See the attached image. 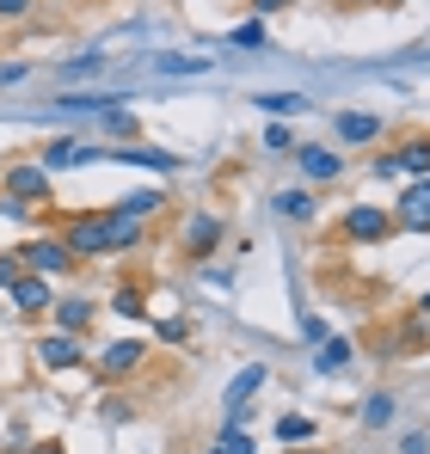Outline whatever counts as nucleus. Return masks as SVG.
Here are the masks:
<instances>
[{"label": "nucleus", "mask_w": 430, "mask_h": 454, "mask_svg": "<svg viewBox=\"0 0 430 454\" xmlns=\"http://www.w3.org/2000/svg\"><path fill=\"white\" fill-rule=\"evenodd\" d=\"M362 424H369V430H381V424H394V399H387V393H375V399L362 405Z\"/></svg>", "instance_id": "4be33fe9"}, {"label": "nucleus", "mask_w": 430, "mask_h": 454, "mask_svg": "<svg viewBox=\"0 0 430 454\" xmlns=\"http://www.w3.org/2000/svg\"><path fill=\"white\" fill-rule=\"evenodd\" d=\"M418 307H425V313H430V295H425V301H418Z\"/></svg>", "instance_id": "72a5a7b5"}, {"label": "nucleus", "mask_w": 430, "mask_h": 454, "mask_svg": "<svg viewBox=\"0 0 430 454\" xmlns=\"http://www.w3.org/2000/svg\"><path fill=\"white\" fill-rule=\"evenodd\" d=\"M394 233V215H381V209H351L345 215V239H387Z\"/></svg>", "instance_id": "0eeeda50"}, {"label": "nucleus", "mask_w": 430, "mask_h": 454, "mask_svg": "<svg viewBox=\"0 0 430 454\" xmlns=\"http://www.w3.org/2000/svg\"><path fill=\"white\" fill-rule=\"evenodd\" d=\"M400 227H425L430 233V178H418L406 197H400V215H394Z\"/></svg>", "instance_id": "6e6552de"}, {"label": "nucleus", "mask_w": 430, "mask_h": 454, "mask_svg": "<svg viewBox=\"0 0 430 454\" xmlns=\"http://www.w3.org/2000/svg\"><path fill=\"white\" fill-rule=\"evenodd\" d=\"M277 6H289V0H252V12H277Z\"/></svg>", "instance_id": "2f4dec72"}, {"label": "nucleus", "mask_w": 430, "mask_h": 454, "mask_svg": "<svg viewBox=\"0 0 430 454\" xmlns=\"http://www.w3.org/2000/svg\"><path fill=\"white\" fill-rule=\"evenodd\" d=\"M117 209H123V215H136V222H147V215L160 209V197H154V191H136V197H130V203H117Z\"/></svg>", "instance_id": "5701e85b"}, {"label": "nucleus", "mask_w": 430, "mask_h": 454, "mask_svg": "<svg viewBox=\"0 0 430 454\" xmlns=\"http://www.w3.org/2000/svg\"><path fill=\"white\" fill-rule=\"evenodd\" d=\"M259 111H271V117H289V111H307V98H301V92H265V98H259Z\"/></svg>", "instance_id": "a211bd4d"}, {"label": "nucleus", "mask_w": 430, "mask_h": 454, "mask_svg": "<svg viewBox=\"0 0 430 454\" xmlns=\"http://www.w3.org/2000/svg\"><path fill=\"white\" fill-rule=\"evenodd\" d=\"M19 258L31 264V277H62V270L74 264V252L62 246V239H31V246H25Z\"/></svg>", "instance_id": "7ed1b4c3"}, {"label": "nucleus", "mask_w": 430, "mask_h": 454, "mask_svg": "<svg viewBox=\"0 0 430 454\" xmlns=\"http://www.w3.org/2000/svg\"><path fill=\"white\" fill-rule=\"evenodd\" d=\"M99 123H105V136H123V142L136 136V111H123V105H111V111H105Z\"/></svg>", "instance_id": "aec40b11"}, {"label": "nucleus", "mask_w": 430, "mask_h": 454, "mask_svg": "<svg viewBox=\"0 0 430 454\" xmlns=\"http://www.w3.org/2000/svg\"><path fill=\"white\" fill-rule=\"evenodd\" d=\"M105 160H117V166H147V172H172L179 160L166 148H136V142H123V148H105Z\"/></svg>", "instance_id": "423d86ee"}, {"label": "nucleus", "mask_w": 430, "mask_h": 454, "mask_svg": "<svg viewBox=\"0 0 430 454\" xmlns=\"http://www.w3.org/2000/svg\"><path fill=\"white\" fill-rule=\"evenodd\" d=\"M227 43H234V50H259V43H265V25H259V19H246V25H234V31H227Z\"/></svg>", "instance_id": "412c9836"}, {"label": "nucleus", "mask_w": 430, "mask_h": 454, "mask_svg": "<svg viewBox=\"0 0 430 454\" xmlns=\"http://www.w3.org/2000/svg\"><path fill=\"white\" fill-rule=\"evenodd\" d=\"M12 80H25V62H0V86H12Z\"/></svg>", "instance_id": "7c9ffc66"}, {"label": "nucleus", "mask_w": 430, "mask_h": 454, "mask_svg": "<svg viewBox=\"0 0 430 454\" xmlns=\"http://www.w3.org/2000/svg\"><path fill=\"white\" fill-rule=\"evenodd\" d=\"M111 307H117L123 319H142V313H147V307H142V289H117V301H111Z\"/></svg>", "instance_id": "393cba45"}, {"label": "nucleus", "mask_w": 430, "mask_h": 454, "mask_svg": "<svg viewBox=\"0 0 430 454\" xmlns=\"http://www.w3.org/2000/svg\"><path fill=\"white\" fill-rule=\"evenodd\" d=\"M154 68H160V74H210L203 56H154Z\"/></svg>", "instance_id": "f3484780"}, {"label": "nucleus", "mask_w": 430, "mask_h": 454, "mask_svg": "<svg viewBox=\"0 0 430 454\" xmlns=\"http://www.w3.org/2000/svg\"><path fill=\"white\" fill-rule=\"evenodd\" d=\"M56 325H62L68 338H74V332H86V325H92V307H86V301H62V307H56Z\"/></svg>", "instance_id": "dca6fc26"}, {"label": "nucleus", "mask_w": 430, "mask_h": 454, "mask_svg": "<svg viewBox=\"0 0 430 454\" xmlns=\"http://www.w3.org/2000/svg\"><path fill=\"white\" fill-rule=\"evenodd\" d=\"M295 160H301V172H307L314 184H320V178L332 184V178L345 172V160H338V153H332V148H295Z\"/></svg>", "instance_id": "1a4fd4ad"}, {"label": "nucleus", "mask_w": 430, "mask_h": 454, "mask_svg": "<svg viewBox=\"0 0 430 454\" xmlns=\"http://www.w3.org/2000/svg\"><path fill=\"white\" fill-rule=\"evenodd\" d=\"M37 454H62V449H56V442H44V449H37Z\"/></svg>", "instance_id": "473e14b6"}, {"label": "nucleus", "mask_w": 430, "mask_h": 454, "mask_svg": "<svg viewBox=\"0 0 430 454\" xmlns=\"http://www.w3.org/2000/svg\"><path fill=\"white\" fill-rule=\"evenodd\" d=\"M210 454H252V442H246V430H221Z\"/></svg>", "instance_id": "b1692460"}, {"label": "nucleus", "mask_w": 430, "mask_h": 454, "mask_svg": "<svg viewBox=\"0 0 430 454\" xmlns=\"http://www.w3.org/2000/svg\"><path fill=\"white\" fill-rule=\"evenodd\" d=\"M142 356H147V344H136V338H123V344H111L105 356H99V375H136L142 369Z\"/></svg>", "instance_id": "39448f33"}, {"label": "nucleus", "mask_w": 430, "mask_h": 454, "mask_svg": "<svg viewBox=\"0 0 430 454\" xmlns=\"http://www.w3.org/2000/svg\"><path fill=\"white\" fill-rule=\"evenodd\" d=\"M37 356H44L50 369H74V363H80V344H74L68 332H56V338H44V344H37Z\"/></svg>", "instance_id": "ddd939ff"}, {"label": "nucleus", "mask_w": 430, "mask_h": 454, "mask_svg": "<svg viewBox=\"0 0 430 454\" xmlns=\"http://www.w3.org/2000/svg\"><path fill=\"white\" fill-rule=\"evenodd\" d=\"M338 136L345 142H375L381 136V117L375 111H338Z\"/></svg>", "instance_id": "9d476101"}, {"label": "nucleus", "mask_w": 430, "mask_h": 454, "mask_svg": "<svg viewBox=\"0 0 430 454\" xmlns=\"http://www.w3.org/2000/svg\"><path fill=\"white\" fill-rule=\"evenodd\" d=\"M12 301H19V313H44V307H56L44 277H19V283H12Z\"/></svg>", "instance_id": "9b49d317"}, {"label": "nucleus", "mask_w": 430, "mask_h": 454, "mask_svg": "<svg viewBox=\"0 0 430 454\" xmlns=\"http://www.w3.org/2000/svg\"><path fill=\"white\" fill-rule=\"evenodd\" d=\"M136 239H142V222H136V215H123V209H105V215H80V222H68V233H62V246H68L74 258L123 252V246H136Z\"/></svg>", "instance_id": "f257e3e1"}, {"label": "nucleus", "mask_w": 430, "mask_h": 454, "mask_svg": "<svg viewBox=\"0 0 430 454\" xmlns=\"http://www.w3.org/2000/svg\"><path fill=\"white\" fill-rule=\"evenodd\" d=\"M215 239H221V222H215V215H197L191 233H185V252H191V258H210Z\"/></svg>", "instance_id": "f8f14e48"}, {"label": "nucleus", "mask_w": 430, "mask_h": 454, "mask_svg": "<svg viewBox=\"0 0 430 454\" xmlns=\"http://www.w3.org/2000/svg\"><path fill=\"white\" fill-rule=\"evenodd\" d=\"M277 209H283L289 222H307V215H314V197H307V191H277Z\"/></svg>", "instance_id": "6ab92c4d"}, {"label": "nucleus", "mask_w": 430, "mask_h": 454, "mask_svg": "<svg viewBox=\"0 0 430 454\" xmlns=\"http://www.w3.org/2000/svg\"><path fill=\"white\" fill-rule=\"evenodd\" d=\"M31 12V0H0V19H25Z\"/></svg>", "instance_id": "c85d7f7f"}, {"label": "nucleus", "mask_w": 430, "mask_h": 454, "mask_svg": "<svg viewBox=\"0 0 430 454\" xmlns=\"http://www.w3.org/2000/svg\"><path fill=\"white\" fill-rule=\"evenodd\" d=\"M259 387H265V363H246L240 375L227 380V399H221V405H246V399H252Z\"/></svg>", "instance_id": "4468645a"}, {"label": "nucleus", "mask_w": 430, "mask_h": 454, "mask_svg": "<svg viewBox=\"0 0 430 454\" xmlns=\"http://www.w3.org/2000/svg\"><path fill=\"white\" fill-rule=\"evenodd\" d=\"M375 172H412V178H430V136L425 142H400L387 160H375Z\"/></svg>", "instance_id": "20e7f679"}, {"label": "nucleus", "mask_w": 430, "mask_h": 454, "mask_svg": "<svg viewBox=\"0 0 430 454\" xmlns=\"http://www.w3.org/2000/svg\"><path fill=\"white\" fill-rule=\"evenodd\" d=\"M400 454H430V436H418V430H412V436L400 442Z\"/></svg>", "instance_id": "c756f323"}, {"label": "nucleus", "mask_w": 430, "mask_h": 454, "mask_svg": "<svg viewBox=\"0 0 430 454\" xmlns=\"http://www.w3.org/2000/svg\"><path fill=\"white\" fill-rule=\"evenodd\" d=\"M6 197H12V203H25V209H31V203H44V197H50L44 166H25V160H19V166H6Z\"/></svg>", "instance_id": "f03ea898"}, {"label": "nucleus", "mask_w": 430, "mask_h": 454, "mask_svg": "<svg viewBox=\"0 0 430 454\" xmlns=\"http://www.w3.org/2000/svg\"><path fill=\"white\" fill-rule=\"evenodd\" d=\"M25 277V258H12V252H0V289H12Z\"/></svg>", "instance_id": "bb28decb"}, {"label": "nucleus", "mask_w": 430, "mask_h": 454, "mask_svg": "<svg viewBox=\"0 0 430 454\" xmlns=\"http://www.w3.org/2000/svg\"><path fill=\"white\" fill-rule=\"evenodd\" d=\"M265 148H271V153H295V142H289L283 123H271V129H265Z\"/></svg>", "instance_id": "cd10ccee"}, {"label": "nucleus", "mask_w": 430, "mask_h": 454, "mask_svg": "<svg viewBox=\"0 0 430 454\" xmlns=\"http://www.w3.org/2000/svg\"><path fill=\"white\" fill-rule=\"evenodd\" d=\"M277 436H283V442H307V436H314V424H307V418H283V424H277Z\"/></svg>", "instance_id": "a878e982"}, {"label": "nucleus", "mask_w": 430, "mask_h": 454, "mask_svg": "<svg viewBox=\"0 0 430 454\" xmlns=\"http://www.w3.org/2000/svg\"><path fill=\"white\" fill-rule=\"evenodd\" d=\"M345 363H351V344H345V338H326V344H320V356H314V369H320V375H338Z\"/></svg>", "instance_id": "2eb2a0df"}]
</instances>
